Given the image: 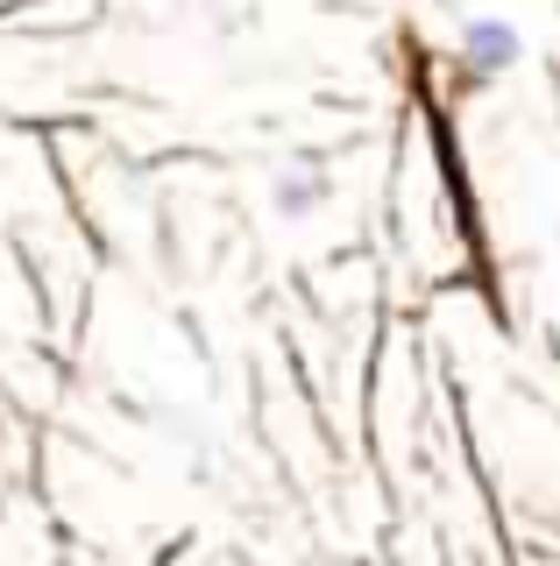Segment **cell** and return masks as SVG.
I'll return each mask as SVG.
<instances>
[{
    "instance_id": "cell-1",
    "label": "cell",
    "mask_w": 560,
    "mask_h": 566,
    "mask_svg": "<svg viewBox=\"0 0 560 566\" xmlns=\"http://www.w3.org/2000/svg\"><path fill=\"white\" fill-rule=\"evenodd\" d=\"M518 57H525V35H518V22H504V14H476V22L462 29V71L476 85L518 71Z\"/></svg>"
},
{
    "instance_id": "cell-2",
    "label": "cell",
    "mask_w": 560,
    "mask_h": 566,
    "mask_svg": "<svg viewBox=\"0 0 560 566\" xmlns=\"http://www.w3.org/2000/svg\"><path fill=\"white\" fill-rule=\"evenodd\" d=\"M326 199H334V177H326L320 164H284L277 170V185H270V206H277V220H312Z\"/></svg>"
}]
</instances>
